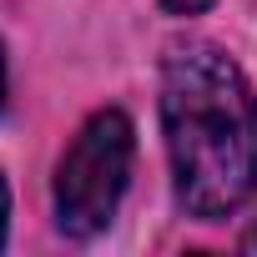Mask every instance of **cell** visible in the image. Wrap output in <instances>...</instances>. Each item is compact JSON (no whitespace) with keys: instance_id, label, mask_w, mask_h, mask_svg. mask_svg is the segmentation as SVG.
Instances as JSON below:
<instances>
[{"instance_id":"5b68a950","label":"cell","mask_w":257,"mask_h":257,"mask_svg":"<svg viewBox=\"0 0 257 257\" xmlns=\"http://www.w3.org/2000/svg\"><path fill=\"white\" fill-rule=\"evenodd\" d=\"M242 247H247V252H257V227H252V232L242 237Z\"/></svg>"},{"instance_id":"3957f363","label":"cell","mask_w":257,"mask_h":257,"mask_svg":"<svg viewBox=\"0 0 257 257\" xmlns=\"http://www.w3.org/2000/svg\"><path fill=\"white\" fill-rule=\"evenodd\" d=\"M167 11H177V16H197V11H207L212 0H162Z\"/></svg>"},{"instance_id":"6da1fadb","label":"cell","mask_w":257,"mask_h":257,"mask_svg":"<svg viewBox=\"0 0 257 257\" xmlns=\"http://www.w3.org/2000/svg\"><path fill=\"white\" fill-rule=\"evenodd\" d=\"M162 126L177 197L192 217H227L257 187V101L217 46H182L162 66Z\"/></svg>"},{"instance_id":"277c9868","label":"cell","mask_w":257,"mask_h":257,"mask_svg":"<svg viewBox=\"0 0 257 257\" xmlns=\"http://www.w3.org/2000/svg\"><path fill=\"white\" fill-rule=\"evenodd\" d=\"M6 207H11V197H6V182H0V242H6Z\"/></svg>"},{"instance_id":"8992f818","label":"cell","mask_w":257,"mask_h":257,"mask_svg":"<svg viewBox=\"0 0 257 257\" xmlns=\"http://www.w3.org/2000/svg\"><path fill=\"white\" fill-rule=\"evenodd\" d=\"M0 106H6V56H0Z\"/></svg>"},{"instance_id":"7a4b0ae2","label":"cell","mask_w":257,"mask_h":257,"mask_svg":"<svg viewBox=\"0 0 257 257\" xmlns=\"http://www.w3.org/2000/svg\"><path fill=\"white\" fill-rule=\"evenodd\" d=\"M132 152H137V137H132V121L121 111H96L76 132L71 152L56 167V222H61V232L96 237L116 217L126 177H132Z\"/></svg>"}]
</instances>
